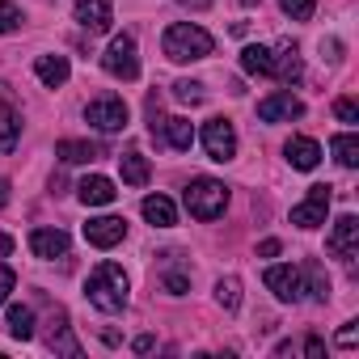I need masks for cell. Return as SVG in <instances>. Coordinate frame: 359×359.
Returning <instances> with one entry per match:
<instances>
[{
    "mask_svg": "<svg viewBox=\"0 0 359 359\" xmlns=\"http://www.w3.org/2000/svg\"><path fill=\"white\" fill-rule=\"evenodd\" d=\"M161 47H165V60L191 64V60H208V55L216 51V39H212L203 26H195V22H173V26L165 30Z\"/></svg>",
    "mask_w": 359,
    "mask_h": 359,
    "instance_id": "obj_1",
    "label": "cell"
},
{
    "mask_svg": "<svg viewBox=\"0 0 359 359\" xmlns=\"http://www.w3.org/2000/svg\"><path fill=\"white\" fill-rule=\"evenodd\" d=\"M85 296H89L93 309H102V313H118V309L127 304V271H123L118 262H102V266H93V275H89V283H85Z\"/></svg>",
    "mask_w": 359,
    "mask_h": 359,
    "instance_id": "obj_2",
    "label": "cell"
},
{
    "mask_svg": "<svg viewBox=\"0 0 359 359\" xmlns=\"http://www.w3.org/2000/svg\"><path fill=\"white\" fill-rule=\"evenodd\" d=\"M224 208H229V187L216 182V177H195L187 187V212L195 220H216L224 216Z\"/></svg>",
    "mask_w": 359,
    "mask_h": 359,
    "instance_id": "obj_3",
    "label": "cell"
},
{
    "mask_svg": "<svg viewBox=\"0 0 359 359\" xmlns=\"http://www.w3.org/2000/svg\"><path fill=\"white\" fill-rule=\"evenodd\" d=\"M102 68H106L110 76H118V81H135V76H140L135 39H131V34H118V39H110V47H106V55H102Z\"/></svg>",
    "mask_w": 359,
    "mask_h": 359,
    "instance_id": "obj_4",
    "label": "cell"
},
{
    "mask_svg": "<svg viewBox=\"0 0 359 359\" xmlns=\"http://www.w3.org/2000/svg\"><path fill=\"white\" fill-rule=\"evenodd\" d=\"M85 123L97 131H123L127 127V102L118 93H102L85 106Z\"/></svg>",
    "mask_w": 359,
    "mask_h": 359,
    "instance_id": "obj_5",
    "label": "cell"
},
{
    "mask_svg": "<svg viewBox=\"0 0 359 359\" xmlns=\"http://www.w3.org/2000/svg\"><path fill=\"white\" fill-rule=\"evenodd\" d=\"M156 283H161L169 296H187V292H191V266L182 262V254H177V250L161 254V262H156Z\"/></svg>",
    "mask_w": 359,
    "mask_h": 359,
    "instance_id": "obj_6",
    "label": "cell"
},
{
    "mask_svg": "<svg viewBox=\"0 0 359 359\" xmlns=\"http://www.w3.org/2000/svg\"><path fill=\"white\" fill-rule=\"evenodd\" d=\"M203 148H208L212 161H233V152H237V131H233V123H229V118H208V127H203Z\"/></svg>",
    "mask_w": 359,
    "mask_h": 359,
    "instance_id": "obj_7",
    "label": "cell"
},
{
    "mask_svg": "<svg viewBox=\"0 0 359 359\" xmlns=\"http://www.w3.org/2000/svg\"><path fill=\"white\" fill-rule=\"evenodd\" d=\"M325 250H330L334 258L351 262V258L359 254V220H355V216H338V220H334V229H330Z\"/></svg>",
    "mask_w": 359,
    "mask_h": 359,
    "instance_id": "obj_8",
    "label": "cell"
},
{
    "mask_svg": "<svg viewBox=\"0 0 359 359\" xmlns=\"http://www.w3.org/2000/svg\"><path fill=\"white\" fill-rule=\"evenodd\" d=\"M266 287H271V292H275V300H283V304L304 300V279H300V266H266Z\"/></svg>",
    "mask_w": 359,
    "mask_h": 359,
    "instance_id": "obj_9",
    "label": "cell"
},
{
    "mask_svg": "<svg viewBox=\"0 0 359 359\" xmlns=\"http://www.w3.org/2000/svg\"><path fill=\"white\" fill-rule=\"evenodd\" d=\"M325 212H330V187H309V199L292 208V224L317 229V224H325Z\"/></svg>",
    "mask_w": 359,
    "mask_h": 359,
    "instance_id": "obj_10",
    "label": "cell"
},
{
    "mask_svg": "<svg viewBox=\"0 0 359 359\" xmlns=\"http://www.w3.org/2000/svg\"><path fill=\"white\" fill-rule=\"evenodd\" d=\"M22 140V114L13 110V93L0 81V152H13Z\"/></svg>",
    "mask_w": 359,
    "mask_h": 359,
    "instance_id": "obj_11",
    "label": "cell"
},
{
    "mask_svg": "<svg viewBox=\"0 0 359 359\" xmlns=\"http://www.w3.org/2000/svg\"><path fill=\"white\" fill-rule=\"evenodd\" d=\"M300 114H304V102L292 97V93H271V97L258 102V118L262 123H292Z\"/></svg>",
    "mask_w": 359,
    "mask_h": 359,
    "instance_id": "obj_12",
    "label": "cell"
},
{
    "mask_svg": "<svg viewBox=\"0 0 359 359\" xmlns=\"http://www.w3.org/2000/svg\"><path fill=\"white\" fill-rule=\"evenodd\" d=\"M123 237H127V220H123V216H97V220L85 224V241L97 245V250H110V245H118Z\"/></svg>",
    "mask_w": 359,
    "mask_h": 359,
    "instance_id": "obj_13",
    "label": "cell"
},
{
    "mask_svg": "<svg viewBox=\"0 0 359 359\" xmlns=\"http://www.w3.org/2000/svg\"><path fill=\"white\" fill-rule=\"evenodd\" d=\"M76 22L89 34H106L110 22H114V5L110 0H76Z\"/></svg>",
    "mask_w": 359,
    "mask_h": 359,
    "instance_id": "obj_14",
    "label": "cell"
},
{
    "mask_svg": "<svg viewBox=\"0 0 359 359\" xmlns=\"http://www.w3.org/2000/svg\"><path fill=\"white\" fill-rule=\"evenodd\" d=\"M68 233L64 229H34L30 233V250L34 258H68Z\"/></svg>",
    "mask_w": 359,
    "mask_h": 359,
    "instance_id": "obj_15",
    "label": "cell"
},
{
    "mask_svg": "<svg viewBox=\"0 0 359 359\" xmlns=\"http://www.w3.org/2000/svg\"><path fill=\"white\" fill-rule=\"evenodd\" d=\"M76 195H81V203H85V208H106V203H114V199H118L114 182H110V177H102V173H89L85 182L76 187Z\"/></svg>",
    "mask_w": 359,
    "mask_h": 359,
    "instance_id": "obj_16",
    "label": "cell"
},
{
    "mask_svg": "<svg viewBox=\"0 0 359 359\" xmlns=\"http://www.w3.org/2000/svg\"><path fill=\"white\" fill-rule=\"evenodd\" d=\"M283 156L292 161V169H317V161H321V144L309 140V135H292V140L283 144Z\"/></svg>",
    "mask_w": 359,
    "mask_h": 359,
    "instance_id": "obj_17",
    "label": "cell"
},
{
    "mask_svg": "<svg viewBox=\"0 0 359 359\" xmlns=\"http://www.w3.org/2000/svg\"><path fill=\"white\" fill-rule=\"evenodd\" d=\"M34 72H39V81H43L47 89H60V85L68 81L72 68H68L64 55H39V60H34Z\"/></svg>",
    "mask_w": 359,
    "mask_h": 359,
    "instance_id": "obj_18",
    "label": "cell"
},
{
    "mask_svg": "<svg viewBox=\"0 0 359 359\" xmlns=\"http://www.w3.org/2000/svg\"><path fill=\"white\" fill-rule=\"evenodd\" d=\"M55 156L68 161V165H89V161L102 156V148L89 144V140H60V144H55Z\"/></svg>",
    "mask_w": 359,
    "mask_h": 359,
    "instance_id": "obj_19",
    "label": "cell"
},
{
    "mask_svg": "<svg viewBox=\"0 0 359 359\" xmlns=\"http://www.w3.org/2000/svg\"><path fill=\"white\" fill-rule=\"evenodd\" d=\"M144 220L156 224V229H173V224H177V208H173V199H165V195H148V199H144Z\"/></svg>",
    "mask_w": 359,
    "mask_h": 359,
    "instance_id": "obj_20",
    "label": "cell"
},
{
    "mask_svg": "<svg viewBox=\"0 0 359 359\" xmlns=\"http://www.w3.org/2000/svg\"><path fill=\"white\" fill-rule=\"evenodd\" d=\"M241 68H245L250 76H275V55H271L266 47L250 43V47L241 51Z\"/></svg>",
    "mask_w": 359,
    "mask_h": 359,
    "instance_id": "obj_21",
    "label": "cell"
},
{
    "mask_svg": "<svg viewBox=\"0 0 359 359\" xmlns=\"http://www.w3.org/2000/svg\"><path fill=\"white\" fill-rule=\"evenodd\" d=\"M300 279H304V292L313 296V300H330V275H325V266L321 262H304L300 266Z\"/></svg>",
    "mask_w": 359,
    "mask_h": 359,
    "instance_id": "obj_22",
    "label": "cell"
},
{
    "mask_svg": "<svg viewBox=\"0 0 359 359\" xmlns=\"http://www.w3.org/2000/svg\"><path fill=\"white\" fill-rule=\"evenodd\" d=\"M330 152H334V161H338L342 169H355V165H359V135H351V131L334 135V140H330Z\"/></svg>",
    "mask_w": 359,
    "mask_h": 359,
    "instance_id": "obj_23",
    "label": "cell"
},
{
    "mask_svg": "<svg viewBox=\"0 0 359 359\" xmlns=\"http://www.w3.org/2000/svg\"><path fill=\"white\" fill-rule=\"evenodd\" d=\"M275 76H279V81H287V85H296V81H300V51H296L292 43H283V47H279V55H275Z\"/></svg>",
    "mask_w": 359,
    "mask_h": 359,
    "instance_id": "obj_24",
    "label": "cell"
},
{
    "mask_svg": "<svg viewBox=\"0 0 359 359\" xmlns=\"http://www.w3.org/2000/svg\"><path fill=\"white\" fill-rule=\"evenodd\" d=\"M165 140H169V148L187 152V148L195 144V127H191V118H165Z\"/></svg>",
    "mask_w": 359,
    "mask_h": 359,
    "instance_id": "obj_25",
    "label": "cell"
},
{
    "mask_svg": "<svg viewBox=\"0 0 359 359\" xmlns=\"http://www.w3.org/2000/svg\"><path fill=\"white\" fill-rule=\"evenodd\" d=\"M118 165H123V182L127 187H144L148 182V156L144 152H127V156H118Z\"/></svg>",
    "mask_w": 359,
    "mask_h": 359,
    "instance_id": "obj_26",
    "label": "cell"
},
{
    "mask_svg": "<svg viewBox=\"0 0 359 359\" xmlns=\"http://www.w3.org/2000/svg\"><path fill=\"white\" fill-rule=\"evenodd\" d=\"M216 300H220L224 313H237V309H241V279H237V275H224V279L216 283Z\"/></svg>",
    "mask_w": 359,
    "mask_h": 359,
    "instance_id": "obj_27",
    "label": "cell"
},
{
    "mask_svg": "<svg viewBox=\"0 0 359 359\" xmlns=\"http://www.w3.org/2000/svg\"><path fill=\"white\" fill-rule=\"evenodd\" d=\"M9 334L13 338H34V313L26 309V304H9Z\"/></svg>",
    "mask_w": 359,
    "mask_h": 359,
    "instance_id": "obj_28",
    "label": "cell"
},
{
    "mask_svg": "<svg viewBox=\"0 0 359 359\" xmlns=\"http://www.w3.org/2000/svg\"><path fill=\"white\" fill-rule=\"evenodd\" d=\"M22 22H26V18H22V9L13 5V0H0V34H13Z\"/></svg>",
    "mask_w": 359,
    "mask_h": 359,
    "instance_id": "obj_29",
    "label": "cell"
},
{
    "mask_svg": "<svg viewBox=\"0 0 359 359\" xmlns=\"http://www.w3.org/2000/svg\"><path fill=\"white\" fill-rule=\"evenodd\" d=\"M173 97L182 102V106H199V102H203V85H199V81H177V85H173Z\"/></svg>",
    "mask_w": 359,
    "mask_h": 359,
    "instance_id": "obj_30",
    "label": "cell"
},
{
    "mask_svg": "<svg viewBox=\"0 0 359 359\" xmlns=\"http://www.w3.org/2000/svg\"><path fill=\"white\" fill-rule=\"evenodd\" d=\"M279 9H283L292 22H309V18H313V0H279Z\"/></svg>",
    "mask_w": 359,
    "mask_h": 359,
    "instance_id": "obj_31",
    "label": "cell"
},
{
    "mask_svg": "<svg viewBox=\"0 0 359 359\" xmlns=\"http://www.w3.org/2000/svg\"><path fill=\"white\" fill-rule=\"evenodd\" d=\"M334 114H338V123L355 127V123H359V106H355V97H338V102H334Z\"/></svg>",
    "mask_w": 359,
    "mask_h": 359,
    "instance_id": "obj_32",
    "label": "cell"
},
{
    "mask_svg": "<svg viewBox=\"0 0 359 359\" xmlns=\"http://www.w3.org/2000/svg\"><path fill=\"white\" fill-rule=\"evenodd\" d=\"M355 342H359V321H346V325L338 330V346H346V351H351Z\"/></svg>",
    "mask_w": 359,
    "mask_h": 359,
    "instance_id": "obj_33",
    "label": "cell"
},
{
    "mask_svg": "<svg viewBox=\"0 0 359 359\" xmlns=\"http://www.w3.org/2000/svg\"><path fill=\"white\" fill-rule=\"evenodd\" d=\"M13 283H18V275L5 266V262H0V300H9V292H13Z\"/></svg>",
    "mask_w": 359,
    "mask_h": 359,
    "instance_id": "obj_34",
    "label": "cell"
},
{
    "mask_svg": "<svg viewBox=\"0 0 359 359\" xmlns=\"http://www.w3.org/2000/svg\"><path fill=\"white\" fill-rule=\"evenodd\" d=\"M304 355H309V359H321V355H325V342H321L317 334H313V338H304Z\"/></svg>",
    "mask_w": 359,
    "mask_h": 359,
    "instance_id": "obj_35",
    "label": "cell"
},
{
    "mask_svg": "<svg viewBox=\"0 0 359 359\" xmlns=\"http://www.w3.org/2000/svg\"><path fill=\"white\" fill-rule=\"evenodd\" d=\"M275 254H279V241H275V237H266V241L258 245V258H275Z\"/></svg>",
    "mask_w": 359,
    "mask_h": 359,
    "instance_id": "obj_36",
    "label": "cell"
},
{
    "mask_svg": "<svg viewBox=\"0 0 359 359\" xmlns=\"http://www.w3.org/2000/svg\"><path fill=\"white\" fill-rule=\"evenodd\" d=\"M152 346H156V338H152V334H140V338H135V351H152Z\"/></svg>",
    "mask_w": 359,
    "mask_h": 359,
    "instance_id": "obj_37",
    "label": "cell"
},
{
    "mask_svg": "<svg viewBox=\"0 0 359 359\" xmlns=\"http://www.w3.org/2000/svg\"><path fill=\"white\" fill-rule=\"evenodd\" d=\"M9 250H13V237H9V233H0V258H5Z\"/></svg>",
    "mask_w": 359,
    "mask_h": 359,
    "instance_id": "obj_38",
    "label": "cell"
},
{
    "mask_svg": "<svg viewBox=\"0 0 359 359\" xmlns=\"http://www.w3.org/2000/svg\"><path fill=\"white\" fill-rule=\"evenodd\" d=\"M9 203V177H0V208Z\"/></svg>",
    "mask_w": 359,
    "mask_h": 359,
    "instance_id": "obj_39",
    "label": "cell"
},
{
    "mask_svg": "<svg viewBox=\"0 0 359 359\" xmlns=\"http://www.w3.org/2000/svg\"><path fill=\"white\" fill-rule=\"evenodd\" d=\"M241 5H258V0H241Z\"/></svg>",
    "mask_w": 359,
    "mask_h": 359,
    "instance_id": "obj_40",
    "label": "cell"
}]
</instances>
